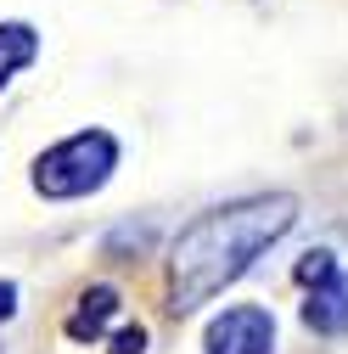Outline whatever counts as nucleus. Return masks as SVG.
Listing matches in <instances>:
<instances>
[{
	"mask_svg": "<svg viewBox=\"0 0 348 354\" xmlns=\"http://www.w3.org/2000/svg\"><path fill=\"white\" fill-rule=\"evenodd\" d=\"M276 348V321L258 304H236L208 321V354H270Z\"/></svg>",
	"mask_w": 348,
	"mask_h": 354,
	"instance_id": "7ed1b4c3",
	"label": "nucleus"
},
{
	"mask_svg": "<svg viewBox=\"0 0 348 354\" xmlns=\"http://www.w3.org/2000/svg\"><path fill=\"white\" fill-rule=\"evenodd\" d=\"M331 276H337V259H331L326 248H309V253L298 259V281L309 287V292H315V287H326Z\"/></svg>",
	"mask_w": 348,
	"mask_h": 354,
	"instance_id": "0eeeda50",
	"label": "nucleus"
},
{
	"mask_svg": "<svg viewBox=\"0 0 348 354\" xmlns=\"http://www.w3.org/2000/svg\"><path fill=\"white\" fill-rule=\"evenodd\" d=\"M303 326H309V332H348V270H337L326 287L309 292V304H303Z\"/></svg>",
	"mask_w": 348,
	"mask_h": 354,
	"instance_id": "20e7f679",
	"label": "nucleus"
},
{
	"mask_svg": "<svg viewBox=\"0 0 348 354\" xmlns=\"http://www.w3.org/2000/svg\"><path fill=\"white\" fill-rule=\"evenodd\" d=\"M118 315V292L113 287H90L79 298V309L68 315V337H79V343H90V337H102L107 332V321Z\"/></svg>",
	"mask_w": 348,
	"mask_h": 354,
	"instance_id": "39448f33",
	"label": "nucleus"
},
{
	"mask_svg": "<svg viewBox=\"0 0 348 354\" xmlns=\"http://www.w3.org/2000/svg\"><path fill=\"white\" fill-rule=\"evenodd\" d=\"M12 309H17V287H12V281H0V321H6Z\"/></svg>",
	"mask_w": 348,
	"mask_h": 354,
	"instance_id": "1a4fd4ad",
	"label": "nucleus"
},
{
	"mask_svg": "<svg viewBox=\"0 0 348 354\" xmlns=\"http://www.w3.org/2000/svg\"><path fill=\"white\" fill-rule=\"evenodd\" d=\"M39 57V34L28 23H0V84H6L17 68H28Z\"/></svg>",
	"mask_w": 348,
	"mask_h": 354,
	"instance_id": "423d86ee",
	"label": "nucleus"
},
{
	"mask_svg": "<svg viewBox=\"0 0 348 354\" xmlns=\"http://www.w3.org/2000/svg\"><path fill=\"white\" fill-rule=\"evenodd\" d=\"M292 219H298V203L287 192L247 197V203H231V208H213V214L191 219L180 231V242H174V259H168V309L186 315V309L208 304L270 242H281L292 231Z\"/></svg>",
	"mask_w": 348,
	"mask_h": 354,
	"instance_id": "f257e3e1",
	"label": "nucleus"
},
{
	"mask_svg": "<svg viewBox=\"0 0 348 354\" xmlns=\"http://www.w3.org/2000/svg\"><path fill=\"white\" fill-rule=\"evenodd\" d=\"M113 163H118V141L107 129H79V136H68L62 147H51L34 163V192L39 197H84V192L107 186Z\"/></svg>",
	"mask_w": 348,
	"mask_h": 354,
	"instance_id": "f03ea898",
	"label": "nucleus"
},
{
	"mask_svg": "<svg viewBox=\"0 0 348 354\" xmlns=\"http://www.w3.org/2000/svg\"><path fill=\"white\" fill-rule=\"evenodd\" d=\"M141 348H146V326H124L113 337V354H141Z\"/></svg>",
	"mask_w": 348,
	"mask_h": 354,
	"instance_id": "6e6552de",
	"label": "nucleus"
}]
</instances>
